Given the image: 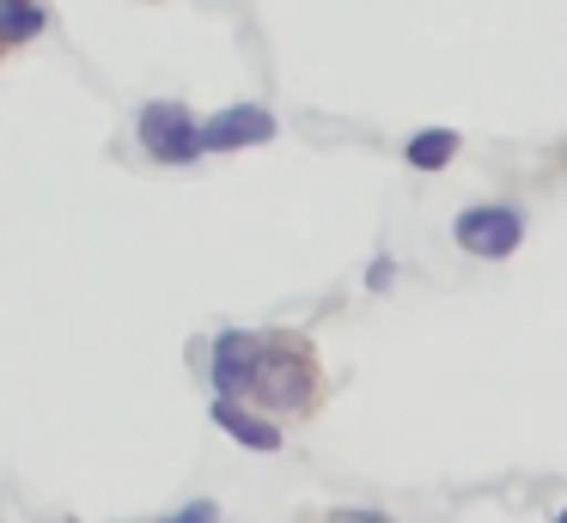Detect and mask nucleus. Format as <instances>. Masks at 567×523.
Segmentation results:
<instances>
[{"mask_svg": "<svg viewBox=\"0 0 567 523\" xmlns=\"http://www.w3.org/2000/svg\"><path fill=\"white\" fill-rule=\"evenodd\" d=\"M262 140H275V116L262 104H233L202 122V146L208 153H238V146H262Z\"/></svg>", "mask_w": 567, "mask_h": 523, "instance_id": "obj_4", "label": "nucleus"}, {"mask_svg": "<svg viewBox=\"0 0 567 523\" xmlns=\"http://www.w3.org/2000/svg\"><path fill=\"white\" fill-rule=\"evenodd\" d=\"M135 128H141V146H147L159 165H196V153H208V146H202L196 116H189L184 104H172V97H159V104H141Z\"/></svg>", "mask_w": 567, "mask_h": 523, "instance_id": "obj_2", "label": "nucleus"}, {"mask_svg": "<svg viewBox=\"0 0 567 523\" xmlns=\"http://www.w3.org/2000/svg\"><path fill=\"white\" fill-rule=\"evenodd\" d=\"M214 426L220 432H233L238 444H250V450H281V426L275 420H262V414H250L245 401H226V396H214Z\"/></svg>", "mask_w": 567, "mask_h": 523, "instance_id": "obj_5", "label": "nucleus"}, {"mask_svg": "<svg viewBox=\"0 0 567 523\" xmlns=\"http://www.w3.org/2000/svg\"><path fill=\"white\" fill-rule=\"evenodd\" d=\"M323 523H391V511H372V505H342V511H330Z\"/></svg>", "mask_w": 567, "mask_h": 523, "instance_id": "obj_9", "label": "nucleus"}, {"mask_svg": "<svg viewBox=\"0 0 567 523\" xmlns=\"http://www.w3.org/2000/svg\"><path fill=\"white\" fill-rule=\"evenodd\" d=\"M403 158L415 170H440V165H452V158H457V134L452 128H427V134H415V140L403 146Z\"/></svg>", "mask_w": 567, "mask_h": 523, "instance_id": "obj_6", "label": "nucleus"}, {"mask_svg": "<svg viewBox=\"0 0 567 523\" xmlns=\"http://www.w3.org/2000/svg\"><path fill=\"white\" fill-rule=\"evenodd\" d=\"M269 414H318L323 401V365L311 353L306 335H287V328H262V353H257V377H250V396Z\"/></svg>", "mask_w": 567, "mask_h": 523, "instance_id": "obj_1", "label": "nucleus"}, {"mask_svg": "<svg viewBox=\"0 0 567 523\" xmlns=\"http://www.w3.org/2000/svg\"><path fill=\"white\" fill-rule=\"evenodd\" d=\"M555 523H567V505H561V517H555Z\"/></svg>", "mask_w": 567, "mask_h": 523, "instance_id": "obj_10", "label": "nucleus"}, {"mask_svg": "<svg viewBox=\"0 0 567 523\" xmlns=\"http://www.w3.org/2000/svg\"><path fill=\"white\" fill-rule=\"evenodd\" d=\"M452 238L464 255H482V262H501V255H513L518 243H525V213L506 201L494 207H464V213L452 219Z\"/></svg>", "mask_w": 567, "mask_h": 523, "instance_id": "obj_3", "label": "nucleus"}, {"mask_svg": "<svg viewBox=\"0 0 567 523\" xmlns=\"http://www.w3.org/2000/svg\"><path fill=\"white\" fill-rule=\"evenodd\" d=\"M220 517V505H214V499H189V505H177L172 517H159V523H214Z\"/></svg>", "mask_w": 567, "mask_h": 523, "instance_id": "obj_8", "label": "nucleus"}, {"mask_svg": "<svg viewBox=\"0 0 567 523\" xmlns=\"http://www.w3.org/2000/svg\"><path fill=\"white\" fill-rule=\"evenodd\" d=\"M0 19H7V43H31L50 24V12L38 0H0Z\"/></svg>", "mask_w": 567, "mask_h": 523, "instance_id": "obj_7", "label": "nucleus"}]
</instances>
